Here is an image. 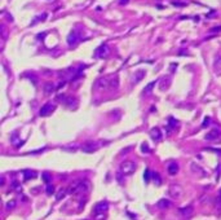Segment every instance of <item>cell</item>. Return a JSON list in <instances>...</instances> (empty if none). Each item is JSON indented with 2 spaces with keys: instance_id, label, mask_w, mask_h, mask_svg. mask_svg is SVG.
I'll list each match as a JSON object with an SVG mask.
<instances>
[{
  "instance_id": "cell-1",
  "label": "cell",
  "mask_w": 221,
  "mask_h": 220,
  "mask_svg": "<svg viewBox=\"0 0 221 220\" xmlns=\"http://www.w3.org/2000/svg\"><path fill=\"white\" fill-rule=\"evenodd\" d=\"M91 190V183L87 179H82V180H76L74 181L72 184L69 187V193L78 196V194H85Z\"/></svg>"
},
{
  "instance_id": "cell-2",
  "label": "cell",
  "mask_w": 221,
  "mask_h": 220,
  "mask_svg": "<svg viewBox=\"0 0 221 220\" xmlns=\"http://www.w3.org/2000/svg\"><path fill=\"white\" fill-rule=\"evenodd\" d=\"M119 170H120V174L124 175V176L132 175L136 171V163L132 162V161H124V162L120 163Z\"/></svg>"
},
{
  "instance_id": "cell-3",
  "label": "cell",
  "mask_w": 221,
  "mask_h": 220,
  "mask_svg": "<svg viewBox=\"0 0 221 220\" xmlns=\"http://www.w3.org/2000/svg\"><path fill=\"white\" fill-rule=\"evenodd\" d=\"M109 53H110V48H109V46L106 43L101 44V46L94 51V56L97 58H105V57L109 56Z\"/></svg>"
},
{
  "instance_id": "cell-4",
  "label": "cell",
  "mask_w": 221,
  "mask_h": 220,
  "mask_svg": "<svg viewBox=\"0 0 221 220\" xmlns=\"http://www.w3.org/2000/svg\"><path fill=\"white\" fill-rule=\"evenodd\" d=\"M54 109H56V105H54V104H52V102H47L46 105L41 106L40 112H39V115H40V117H47V115H49L52 112H54Z\"/></svg>"
},
{
  "instance_id": "cell-5",
  "label": "cell",
  "mask_w": 221,
  "mask_h": 220,
  "mask_svg": "<svg viewBox=\"0 0 221 220\" xmlns=\"http://www.w3.org/2000/svg\"><path fill=\"white\" fill-rule=\"evenodd\" d=\"M110 80H111V77H104L100 78L96 83V87L101 88V90H110Z\"/></svg>"
},
{
  "instance_id": "cell-6",
  "label": "cell",
  "mask_w": 221,
  "mask_h": 220,
  "mask_svg": "<svg viewBox=\"0 0 221 220\" xmlns=\"http://www.w3.org/2000/svg\"><path fill=\"white\" fill-rule=\"evenodd\" d=\"M107 209H109L107 202H106V201H102V202H98V203L94 206L93 212H94V215H98V214H105V212L107 211Z\"/></svg>"
},
{
  "instance_id": "cell-7",
  "label": "cell",
  "mask_w": 221,
  "mask_h": 220,
  "mask_svg": "<svg viewBox=\"0 0 221 220\" xmlns=\"http://www.w3.org/2000/svg\"><path fill=\"white\" fill-rule=\"evenodd\" d=\"M168 193L172 198H180L182 196V188L180 185H171L169 187Z\"/></svg>"
},
{
  "instance_id": "cell-8",
  "label": "cell",
  "mask_w": 221,
  "mask_h": 220,
  "mask_svg": "<svg viewBox=\"0 0 221 220\" xmlns=\"http://www.w3.org/2000/svg\"><path fill=\"white\" fill-rule=\"evenodd\" d=\"M220 135H221V131L217 130V128H213V130H211L210 132H207V134H206L204 139H206L207 141H213V140H217V139L220 137Z\"/></svg>"
},
{
  "instance_id": "cell-9",
  "label": "cell",
  "mask_w": 221,
  "mask_h": 220,
  "mask_svg": "<svg viewBox=\"0 0 221 220\" xmlns=\"http://www.w3.org/2000/svg\"><path fill=\"white\" fill-rule=\"evenodd\" d=\"M97 149H98L97 144L93 143V141H88V143H85V144L82 145V150H83L84 153H93V152H96Z\"/></svg>"
},
{
  "instance_id": "cell-10",
  "label": "cell",
  "mask_w": 221,
  "mask_h": 220,
  "mask_svg": "<svg viewBox=\"0 0 221 220\" xmlns=\"http://www.w3.org/2000/svg\"><path fill=\"white\" fill-rule=\"evenodd\" d=\"M79 42V34L74 30V31H71L70 34H69V36H67V44L69 46H75V44Z\"/></svg>"
},
{
  "instance_id": "cell-11",
  "label": "cell",
  "mask_w": 221,
  "mask_h": 220,
  "mask_svg": "<svg viewBox=\"0 0 221 220\" xmlns=\"http://www.w3.org/2000/svg\"><path fill=\"white\" fill-rule=\"evenodd\" d=\"M150 136L154 141H159V140H162V136L163 135H162V132L158 127H154V128L150 130Z\"/></svg>"
},
{
  "instance_id": "cell-12",
  "label": "cell",
  "mask_w": 221,
  "mask_h": 220,
  "mask_svg": "<svg viewBox=\"0 0 221 220\" xmlns=\"http://www.w3.org/2000/svg\"><path fill=\"white\" fill-rule=\"evenodd\" d=\"M36 176H38V174H36L34 170H25V171H24V178H25V180L36 179Z\"/></svg>"
},
{
  "instance_id": "cell-13",
  "label": "cell",
  "mask_w": 221,
  "mask_h": 220,
  "mask_svg": "<svg viewBox=\"0 0 221 220\" xmlns=\"http://www.w3.org/2000/svg\"><path fill=\"white\" fill-rule=\"evenodd\" d=\"M54 90H56V86L53 83L48 82V83L44 84V93L46 95H52L54 92Z\"/></svg>"
},
{
  "instance_id": "cell-14",
  "label": "cell",
  "mask_w": 221,
  "mask_h": 220,
  "mask_svg": "<svg viewBox=\"0 0 221 220\" xmlns=\"http://www.w3.org/2000/svg\"><path fill=\"white\" fill-rule=\"evenodd\" d=\"M213 69L216 71L221 70V53H217L215 56V60H213Z\"/></svg>"
},
{
  "instance_id": "cell-15",
  "label": "cell",
  "mask_w": 221,
  "mask_h": 220,
  "mask_svg": "<svg viewBox=\"0 0 221 220\" xmlns=\"http://www.w3.org/2000/svg\"><path fill=\"white\" fill-rule=\"evenodd\" d=\"M167 171H168L169 175H176V174L179 172V165L176 163V162H172L171 165L167 167Z\"/></svg>"
},
{
  "instance_id": "cell-16",
  "label": "cell",
  "mask_w": 221,
  "mask_h": 220,
  "mask_svg": "<svg viewBox=\"0 0 221 220\" xmlns=\"http://www.w3.org/2000/svg\"><path fill=\"white\" fill-rule=\"evenodd\" d=\"M193 211H194L193 206H188V207H181L180 209V212L184 216H190L191 214H193Z\"/></svg>"
},
{
  "instance_id": "cell-17",
  "label": "cell",
  "mask_w": 221,
  "mask_h": 220,
  "mask_svg": "<svg viewBox=\"0 0 221 220\" xmlns=\"http://www.w3.org/2000/svg\"><path fill=\"white\" fill-rule=\"evenodd\" d=\"M63 104L67 105L69 108H72V106H75V105L78 104V100L74 99V97H66L65 101H63Z\"/></svg>"
},
{
  "instance_id": "cell-18",
  "label": "cell",
  "mask_w": 221,
  "mask_h": 220,
  "mask_svg": "<svg viewBox=\"0 0 221 220\" xmlns=\"http://www.w3.org/2000/svg\"><path fill=\"white\" fill-rule=\"evenodd\" d=\"M119 87V79L118 77H111V80H110V90H116Z\"/></svg>"
},
{
  "instance_id": "cell-19",
  "label": "cell",
  "mask_w": 221,
  "mask_h": 220,
  "mask_svg": "<svg viewBox=\"0 0 221 220\" xmlns=\"http://www.w3.org/2000/svg\"><path fill=\"white\" fill-rule=\"evenodd\" d=\"M67 193H69V189L62 188V189L60 190V192H58V193L56 194V200H57V201H61L62 198H65V197H66V194H67Z\"/></svg>"
},
{
  "instance_id": "cell-20",
  "label": "cell",
  "mask_w": 221,
  "mask_h": 220,
  "mask_svg": "<svg viewBox=\"0 0 221 220\" xmlns=\"http://www.w3.org/2000/svg\"><path fill=\"white\" fill-rule=\"evenodd\" d=\"M169 206H171V202H169L168 200H166V198H163V200H160L158 202V207L159 209H167Z\"/></svg>"
},
{
  "instance_id": "cell-21",
  "label": "cell",
  "mask_w": 221,
  "mask_h": 220,
  "mask_svg": "<svg viewBox=\"0 0 221 220\" xmlns=\"http://www.w3.org/2000/svg\"><path fill=\"white\" fill-rule=\"evenodd\" d=\"M145 74L146 73L144 71V70H140V71H137L136 74H135V83H137V82H140L144 77H145Z\"/></svg>"
},
{
  "instance_id": "cell-22",
  "label": "cell",
  "mask_w": 221,
  "mask_h": 220,
  "mask_svg": "<svg viewBox=\"0 0 221 220\" xmlns=\"http://www.w3.org/2000/svg\"><path fill=\"white\" fill-rule=\"evenodd\" d=\"M177 124H179V122L176 121V119L169 118V121H168V131H171V130L176 128V126H177Z\"/></svg>"
},
{
  "instance_id": "cell-23",
  "label": "cell",
  "mask_w": 221,
  "mask_h": 220,
  "mask_svg": "<svg viewBox=\"0 0 221 220\" xmlns=\"http://www.w3.org/2000/svg\"><path fill=\"white\" fill-rule=\"evenodd\" d=\"M153 178V174L150 172V170L149 168H146L145 170V172H144V180H145V183H147V181H150V179Z\"/></svg>"
},
{
  "instance_id": "cell-24",
  "label": "cell",
  "mask_w": 221,
  "mask_h": 220,
  "mask_svg": "<svg viewBox=\"0 0 221 220\" xmlns=\"http://www.w3.org/2000/svg\"><path fill=\"white\" fill-rule=\"evenodd\" d=\"M155 84H157V82H150L149 84H147L145 88H144V93H149L154 87H155Z\"/></svg>"
},
{
  "instance_id": "cell-25",
  "label": "cell",
  "mask_w": 221,
  "mask_h": 220,
  "mask_svg": "<svg viewBox=\"0 0 221 220\" xmlns=\"http://www.w3.org/2000/svg\"><path fill=\"white\" fill-rule=\"evenodd\" d=\"M153 179L155 181V185H160L162 184V179H160V175L158 172H154L153 174Z\"/></svg>"
},
{
  "instance_id": "cell-26",
  "label": "cell",
  "mask_w": 221,
  "mask_h": 220,
  "mask_svg": "<svg viewBox=\"0 0 221 220\" xmlns=\"http://www.w3.org/2000/svg\"><path fill=\"white\" fill-rule=\"evenodd\" d=\"M43 180L46 181V183H50V181H52V176H50L48 172H44L43 174Z\"/></svg>"
},
{
  "instance_id": "cell-27",
  "label": "cell",
  "mask_w": 221,
  "mask_h": 220,
  "mask_svg": "<svg viewBox=\"0 0 221 220\" xmlns=\"http://www.w3.org/2000/svg\"><path fill=\"white\" fill-rule=\"evenodd\" d=\"M46 192H47V194H48V196L53 194V193H54V187H53V185H47Z\"/></svg>"
},
{
  "instance_id": "cell-28",
  "label": "cell",
  "mask_w": 221,
  "mask_h": 220,
  "mask_svg": "<svg viewBox=\"0 0 221 220\" xmlns=\"http://www.w3.org/2000/svg\"><path fill=\"white\" fill-rule=\"evenodd\" d=\"M141 150H142V153H149V152H150L149 145H147L146 143H144V144L141 145Z\"/></svg>"
},
{
  "instance_id": "cell-29",
  "label": "cell",
  "mask_w": 221,
  "mask_h": 220,
  "mask_svg": "<svg viewBox=\"0 0 221 220\" xmlns=\"http://www.w3.org/2000/svg\"><path fill=\"white\" fill-rule=\"evenodd\" d=\"M210 123H211V118H210V117H207V118H204V121H203V123H202V127H203V128L208 127Z\"/></svg>"
},
{
  "instance_id": "cell-30",
  "label": "cell",
  "mask_w": 221,
  "mask_h": 220,
  "mask_svg": "<svg viewBox=\"0 0 221 220\" xmlns=\"http://www.w3.org/2000/svg\"><path fill=\"white\" fill-rule=\"evenodd\" d=\"M14 206H16V201H11V202L6 203V207L8 209H13Z\"/></svg>"
},
{
  "instance_id": "cell-31",
  "label": "cell",
  "mask_w": 221,
  "mask_h": 220,
  "mask_svg": "<svg viewBox=\"0 0 221 220\" xmlns=\"http://www.w3.org/2000/svg\"><path fill=\"white\" fill-rule=\"evenodd\" d=\"M211 31H212V33H219V31H221V26H215L213 29H211Z\"/></svg>"
},
{
  "instance_id": "cell-32",
  "label": "cell",
  "mask_w": 221,
  "mask_h": 220,
  "mask_svg": "<svg viewBox=\"0 0 221 220\" xmlns=\"http://www.w3.org/2000/svg\"><path fill=\"white\" fill-rule=\"evenodd\" d=\"M129 3V0H119V4L120 5H126V4H128Z\"/></svg>"
},
{
  "instance_id": "cell-33",
  "label": "cell",
  "mask_w": 221,
  "mask_h": 220,
  "mask_svg": "<svg viewBox=\"0 0 221 220\" xmlns=\"http://www.w3.org/2000/svg\"><path fill=\"white\" fill-rule=\"evenodd\" d=\"M172 5H180V7H184L185 4H184V3H179V2H172Z\"/></svg>"
},
{
  "instance_id": "cell-34",
  "label": "cell",
  "mask_w": 221,
  "mask_h": 220,
  "mask_svg": "<svg viewBox=\"0 0 221 220\" xmlns=\"http://www.w3.org/2000/svg\"><path fill=\"white\" fill-rule=\"evenodd\" d=\"M219 196H220V198H221V189H220V192H219Z\"/></svg>"
}]
</instances>
